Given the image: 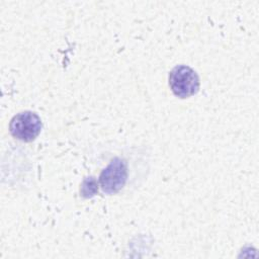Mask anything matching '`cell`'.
<instances>
[{
  "mask_svg": "<svg viewBox=\"0 0 259 259\" xmlns=\"http://www.w3.org/2000/svg\"><path fill=\"white\" fill-rule=\"evenodd\" d=\"M41 127L40 117L28 110L14 115L9 123V131L12 137L26 143L33 141L39 135Z\"/></svg>",
  "mask_w": 259,
  "mask_h": 259,
  "instance_id": "obj_2",
  "label": "cell"
},
{
  "mask_svg": "<svg viewBox=\"0 0 259 259\" xmlns=\"http://www.w3.org/2000/svg\"><path fill=\"white\" fill-rule=\"evenodd\" d=\"M97 191H98V183L96 179L93 176L86 177L81 184V188H80L81 196L84 198H90L94 196L97 193Z\"/></svg>",
  "mask_w": 259,
  "mask_h": 259,
  "instance_id": "obj_4",
  "label": "cell"
},
{
  "mask_svg": "<svg viewBox=\"0 0 259 259\" xmlns=\"http://www.w3.org/2000/svg\"><path fill=\"white\" fill-rule=\"evenodd\" d=\"M169 86L175 96L187 98L198 92L199 78L197 73L190 67L178 65L169 74Z\"/></svg>",
  "mask_w": 259,
  "mask_h": 259,
  "instance_id": "obj_1",
  "label": "cell"
},
{
  "mask_svg": "<svg viewBox=\"0 0 259 259\" xmlns=\"http://www.w3.org/2000/svg\"><path fill=\"white\" fill-rule=\"evenodd\" d=\"M127 179L126 162L120 158H113L99 175V183L103 192L113 194L118 192Z\"/></svg>",
  "mask_w": 259,
  "mask_h": 259,
  "instance_id": "obj_3",
  "label": "cell"
}]
</instances>
